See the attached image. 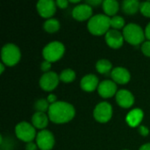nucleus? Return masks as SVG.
<instances>
[{
	"mask_svg": "<svg viewBox=\"0 0 150 150\" xmlns=\"http://www.w3.org/2000/svg\"><path fill=\"white\" fill-rule=\"evenodd\" d=\"M98 93L103 98H111L117 91V85L114 82L110 80L103 81L99 83L98 88Z\"/></svg>",
	"mask_w": 150,
	"mask_h": 150,
	"instance_id": "obj_14",
	"label": "nucleus"
},
{
	"mask_svg": "<svg viewBox=\"0 0 150 150\" xmlns=\"http://www.w3.org/2000/svg\"><path fill=\"white\" fill-rule=\"evenodd\" d=\"M32 121H33V127L41 129V128H44L47 127L48 119H47V116L44 112H37L33 115Z\"/></svg>",
	"mask_w": 150,
	"mask_h": 150,
	"instance_id": "obj_18",
	"label": "nucleus"
},
{
	"mask_svg": "<svg viewBox=\"0 0 150 150\" xmlns=\"http://www.w3.org/2000/svg\"><path fill=\"white\" fill-rule=\"evenodd\" d=\"M117 103L123 108H129L134 103L133 94L127 90H120L116 94Z\"/></svg>",
	"mask_w": 150,
	"mask_h": 150,
	"instance_id": "obj_13",
	"label": "nucleus"
},
{
	"mask_svg": "<svg viewBox=\"0 0 150 150\" xmlns=\"http://www.w3.org/2000/svg\"><path fill=\"white\" fill-rule=\"evenodd\" d=\"M91 14H92V8L91 5L87 4H82L76 5L72 11L73 17L79 21L88 19L91 16Z\"/></svg>",
	"mask_w": 150,
	"mask_h": 150,
	"instance_id": "obj_12",
	"label": "nucleus"
},
{
	"mask_svg": "<svg viewBox=\"0 0 150 150\" xmlns=\"http://www.w3.org/2000/svg\"><path fill=\"white\" fill-rule=\"evenodd\" d=\"M60 80L64 82V83H69V82H72L75 77H76V73L70 69H64L61 75H60Z\"/></svg>",
	"mask_w": 150,
	"mask_h": 150,
	"instance_id": "obj_23",
	"label": "nucleus"
},
{
	"mask_svg": "<svg viewBox=\"0 0 150 150\" xmlns=\"http://www.w3.org/2000/svg\"><path fill=\"white\" fill-rule=\"evenodd\" d=\"M70 2H71V3H78L79 0H70Z\"/></svg>",
	"mask_w": 150,
	"mask_h": 150,
	"instance_id": "obj_37",
	"label": "nucleus"
},
{
	"mask_svg": "<svg viewBox=\"0 0 150 150\" xmlns=\"http://www.w3.org/2000/svg\"><path fill=\"white\" fill-rule=\"evenodd\" d=\"M15 133L17 137L25 142H32L35 137V128L27 122H20L16 126Z\"/></svg>",
	"mask_w": 150,
	"mask_h": 150,
	"instance_id": "obj_6",
	"label": "nucleus"
},
{
	"mask_svg": "<svg viewBox=\"0 0 150 150\" xmlns=\"http://www.w3.org/2000/svg\"><path fill=\"white\" fill-rule=\"evenodd\" d=\"M49 106L48 105V101L46 100V99H39L35 105H34V108L38 111V112H44L45 111L48 110L49 109Z\"/></svg>",
	"mask_w": 150,
	"mask_h": 150,
	"instance_id": "obj_25",
	"label": "nucleus"
},
{
	"mask_svg": "<svg viewBox=\"0 0 150 150\" xmlns=\"http://www.w3.org/2000/svg\"><path fill=\"white\" fill-rule=\"evenodd\" d=\"M143 119V112L141 109H134L127 115V122L130 127H137Z\"/></svg>",
	"mask_w": 150,
	"mask_h": 150,
	"instance_id": "obj_17",
	"label": "nucleus"
},
{
	"mask_svg": "<svg viewBox=\"0 0 150 150\" xmlns=\"http://www.w3.org/2000/svg\"><path fill=\"white\" fill-rule=\"evenodd\" d=\"M0 68H1L0 74H2V73L4 72V64H3V63H0Z\"/></svg>",
	"mask_w": 150,
	"mask_h": 150,
	"instance_id": "obj_36",
	"label": "nucleus"
},
{
	"mask_svg": "<svg viewBox=\"0 0 150 150\" xmlns=\"http://www.w3.org/2000/svg\"><path fill=\"white\" fill-rule=\"evenodd\" d=\"M96 69L99 73L105 74V73H108L112 69V63L108 60H105V59L99 60L96 64Z\"/></svg>",
	"mask_w": 150,
	"mask_h": 150,
	"instance_id": "obj_22",
	"label": "nucleus"
},
{
	"mask_svg": "<svg viewBox=\"0 0 150 150\" xmlns=\"http://www.w3.org/2000/svg\"><path fill=\"white\" fill-rule=\"evenodd\" d=\"M1 57L4 63L8 66H13L17 64L20 59V51L16 45L9 43L3 47Z\"/></svg>",
	"mask_w": 150,
	"mask_h": 150,
	"instance_id": "obj_4",
	"label": "nucleus"
},
{
	"mask_svg": "<svg viewBox=\"0 0 150 150\" xmlns=\"http://www.w3.org/2000/svg\"><path fill=\"white\" fill-rule=\"evenodd\" d=\"M124 39L132 45H139L145 39V33L142 27L136 24H128L123 30Z\"/></svg>",
	"mask_w": 150,
	"mask_h": 150,
	"instance_id": "obj_3",
	"label": "nucleus"
},
{
	"mask_svg": "<svg viewBox=\"0 0 150 150\" xmlns=\"http://www.w3.org/2000/svg\"><path fill=\"white\" fill-rule=\"evenodd\" d=\"M98 85V78L93 75L90 74L83 76L81 80V87L85 91H93Z\"/></svg>",
	"mask_w": 150,
	"mask_h": 150,
	"instance_id": "obj_16",
	"label": "nucleus"
},
{
	"mask_svg": "<svg viewBox=\"0 0 150 150\" xmlns=\"http://www.w3.org/2000/svg\"><path fill=\"white\" fill-rule=\"evenodd\" d=\"M141 4L137 0H125L122 3V9L127 14H134L140 9Z\"/></svg>",
	"mask_w": 150,
	"mask_h": 150,
	"instance_id": "obj_19",
	"label": "nucleus"
},
{
	"mask_svg": "<svg viewBox=\"0 0 150 150\" xmlns=\"http://www.w3.org/2000/svg\"><path fill=\"white\" fill-rule=\"evenodd\" d=\"M48 116L50 120L54 123H66L74 118L75 108L67 102H55L49 106Z\"/></svg>",
	"mask_w": 150,
	"mask_h": 150,
	"instance_id": "obj_1",
	"label": "nucleus"
},
{
	"mask_svg": "<svg viewBox=\"0 0 150 150\" xmlns=\"http://www.w3.org/2000/svg\"><path fill=\"white\" fill-rule=\"evenodd\" d=\"M140 150H150V143H147L145 145H142L140 148Z\"/></svg>",
	"mask_w": 150,
	"mask_h": 150,
	"instance_id": "obj_35",
	"label": "nucleus"
},
{
	"mask_svg": "<svg viewBox=\"0 0 150 150\" xmlns=\"http://www.w3.org/2000/svg\"><path fill=\"white\" fill-rule=\"evenodd\" d=\"M141 12L146 16V17H150V2H143L141 4L140 6Z\"/></svg>",
	"mask_w": 150,
	"mask_h": 150,
	"instance_id": "obj_26",
	"label": "nucleus"
},
{
	"mask_svg": "<svg viewBox=\"0 0 150 150\" xmlns=\"http://www.w3.org/2000/svg\"><path fill=\"white\" fill-rule=\"evenodd\" d=\"M36 142L37 146L41 150H50L54 147V138L51 132L47 130H42L37 134Z\"/></svg>",
	"mask_w": 150,
	"mask_h": 150,
	"instance_id": "obj_8",
	"label": "nucleus"
},
{
	"mask_svg": "<svg viewBox=\"0 0 150 150\" xmlns=\"http://www.w3.org/2000/svg\"><path fill=\"white\" fill-rule=\"evenodd\" d=\"M111 18L103 14H98L91 18L88 22V29L94 35H102L109 31Z\"/></svg>",
	"mask_w": 150,
	"mask_h": 150,
	"instance_id": "obj_2",
	"label": "nucleus"
},
{
	"mask_svg": "<svg viewBox=\"0 0 150 150\" xmlns=\"http://www.w3.org/2000/svg\"><path fill=\"white\" fill-rule=\"evenodd\" d=\"M105 40L107 44L112 48H119L122 46L124 36L118 30H109L105 33Z\"/></svg>",
	"mask_w": 150,
	"mask_h": 150,
	"instance_id": "obj_11",
	"label": "nucleus"
},
{
	"mask_svg": "<svg viewBox=\"0 0 150 150\" xmlns=\"http://www.w3.org/2000/svg\"><path fill=\"white\" fill-rule=\"evenodd\" d=\"M47 101L51 104H54L56 102V96L54 94H49V96L47 97Z\"/></svg>",
	"mask_w": 150,
	"mask_h": 150,
	"instance_id": "obj_32",
	"label": "nucleus"
},
{
	"mask_svg": "<svg viewBox=\"0 0 150 150\" xmlns=\"http://www.w3.org/2000/svg\"><path fill=\"white\" fill-rule=\"evenodd\" d=\"M139 131H140L141 134H142V135H144V136L148 135V134H149V129H148V128H146L144 126H141V127H139Z\"/></svg>",
	"mask_w": 150,
	"mask_h": 150,
	"instance_id": "obj_31",
	"label": "nucleus"
},
{
	"mask_svg": "<svg viewBox=\"0 0 150 150\" xmlns=\"http://www.w3.org/2000/svg\"><path fill=\"white\" fill-rule=\"evenodd\" d=\"M44 29L48 33H54L59 30L60 23L55 18H49L44 23Z\"/></svg>",
	"mask_w": 150,
	"mask_h": 150,
	"instance_id": "obj_21",
	"label": "nucleus"
},
{
	"mask_svg": "<svg viewBox=\"0 0 150 150\" xmlns=\"http://www.w3.org/2000/svg\"><path fill=\"white\" fill-rule=\"evenodd\" d=\"M37 10L43 18H50L56 10V3L53 0H40L37 4Z\"/></svg>",
	"mask_w": 150,
	"mask_h": 150,
	"instance_id": "obj_10",
	"label": "nucleus"
},
{
	"mask_svg": "<svg viewBox=\"0 0 150 150\" xmlns=\"http://www.w3.org/2000/svg\"><path fill=\"white\" fill-rule=\"evenodd\" d=\"M56 4L58 5V7H60V8H66L67 6H68V4H69V2L67 1V0H57L56 2Z\"/></svg>",
	"mask_w": 150,
	"mask_h": 150,
	"instance_id": "obj_28",
	"label": "nucleus"
},
{
	"mask_svg": "<svg viewBox=\"0 0 150 150\" xmlns=\"http://www.w3.org/2000/svg\"><path fill=\"white\" fill-rule=\"evenodd\" d=\"M142 50L143 54L147 56L150 57V41H146L142 46Z\"/></svg>",
	"mask_w": 150,
	"mask_h": 150,
	"instance_id": "obj_27",
	"label": "nucleus"
},
{
	"mask_svg": "<svg viewBox=\"0 0 150 150\" xmlns=\"http://www.w3.org/2000/svg\"><path fill=\"white\" fill-rule=\"evenodd\" d=\"M103 9L107 15L112 16L119 11V3L115 0H105L103 2Z\"/></svg>",
	"mask_w": 150,
	"mask_h": 150,
	"instance_id": "obj_20",
	"label": "nucleus"
},
{
	"mask_svg": "<svg viewBox=\"0 0 150 150\" xmlns=\"http://www.w3.org/2000/svg\"><path fill=\"white\" fill-rule=\"evenodd\" d=\"M124 25H125V20L120 16H114L112 17V18H111V26L115 28V30L122 28Z\"/></svg>",
	"mask_w": 150,
	"mask_h": 150,
	"instance_id": "obj_24",
	"label": "nucleus"
},
{
	"mask_svg": "<svg viewBox=\"0 0 150 150\" xmlns=\"http://www.w3.org/2000/svg\"><path fill=\"white\" fill-rule=\"evenodd\" d=\"M112 77L114 80V82L120 83V84H125L128 83L130 80V73L128 72L127 69L118 67L112 69Z\"/></svg>",
	"mask_w": 150,
	"mask_h": 150,
	"instance_id": "obj_15",
	"label": "nucleus"
},
{
	"mask_svg": "<svg viewBox=\"0 0 150 150\" xmlns=\"http://www.w3.org/2000/svg\"><path fill=\"white\" fill-rule=\"evenodd\" d=\"M145 36L150 40V23L148 24V25L146 26V29H145Z\"/></svg>",
	"mask_w": 150,
	"mask_h": 150,
	"instance_id": "obj_34",
	"label": "nucleus"
},
{
	"mask_svg": "<svg viewBox=\"0 0 150 150\" xmlns=\"http://www.w3.org/2000/svg\"><path fill=\"white\" fill-rule=\"evenodd\" d=\"M59 79L60 77L57 76L56 73L49 71V72L45 73L40 77V85L43 90L47 91H53L58 85Z\"/></svg>",
	"mask_w": 150,
	"mask_h": 150,
	"instance_id": "obj_9",
	"label": "nucleus"
},
{
	"mask_svg": "<svg viewBox=\"0 0 150 150\" xmlns=\"http://www.w3.org/2000/svg\"><path fill=\"white\" fill-rule=\"evenodd\" d=\"M94 118L96 120L101 123H105L109 121L112 115V105L107 102H101L94 109L93 112Z\"/></svg>",
	"mask_w": 150,
	"mask_h": 150,
	"instance_id": "obj_7",
	"label": "nucleus"
},
{
	"mask_svg": "<svg viewBox=\"0 0 150 150\" xmlns=\"http://www.w3.org/2000/svg\"><path fill=\"white\" fill-rule=\"evenodd\" d=\"M36 149H37L36 145L34 143H33V142L27 143V145L25 147V150H36Z\"/></svg>",
	"mask_w": 150,
	"mask_h": 150,
	"instance_id": "obj_33",
	"label": "nucleus"
},
{
	"mask_svg": "<svg viewBox=\"0 0 150 150\" xmlns=\"http://www.w3.org/2000/svg\"><path fill=\"white\" fill-rule=\"evenodd\" d=\"M103 4V2L101 1V0H88V1H86V4H89V5H98V4Z\"/></svg>",
	"mask_w": 150,
	"mask_h": 150,
	"instance_id": "obj_30",
	"label": "nucleus"
},
{
	"mask_svg": "<svg viewBox=\"0 0 150 150\" xmlns=\"http://www.w3.org/2000/svg\"><path fill=\"white\" fill-rule=\"evenodd\" d=\"M65 47L59 41H52L43 49V56L46 61L52 62L59 60L64 54Z\"/></svg>",
	"mask_w": 150,
	"mask_h": 150,
	"instance_id": "obj_5",
	"label": "nucleus"
},
{
	"mask_svg": "<svg viewBox=\"0 0 150 150\" xmlns=\"http://www.w3.org/2000/svg\"><path fill=\"white\" fill-rule=\"evenodd\" d=\"M40 68H41V69H42L43 71H47V70H49V69L51 68V63H50L49 62H47V61H45V62H43L41 63Z\"/></svg>",
	"mask_w": 150,
	"mask_h": 150,
	"instance_id": "obj_29",
	"label": "nucleus"
}]
</instances>
